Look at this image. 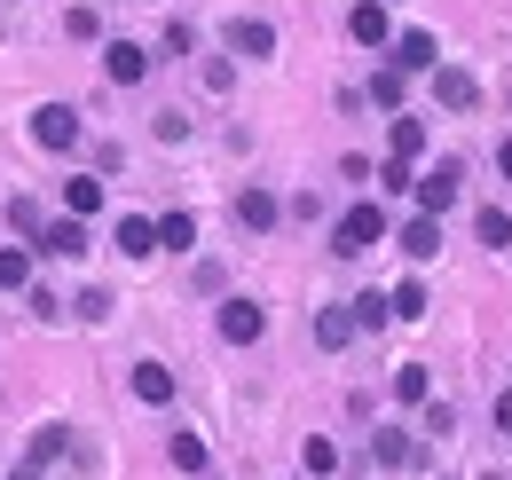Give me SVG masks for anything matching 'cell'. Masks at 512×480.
I'll return each mask as SVG.
<instances>
[{"instance_id":"obj_30","label":"cell","mask_w":512,"mask_h":480,"mask_svg":"<svg viewBox=\"0 0 512 480\" xmlns=\"http://www.w3.org/2000/svg\"><path fill=\"white\" fill-rule=\"evenodd\" d=\"M64 32H71V40H95V32H103V16H95V8H71Z\"/></svg>"},{"instance_id":"obj_22","label":"cell","mask_w":512,"mask_h":480,"mask_svg":"<svg viewBox=\"0 0 512 480\" xmlns=\"http://www.w3.org/2000/svg\"><path fill=\"white\" fill-rule=\"evenodd\" d=\"M386 307H394V315H410V323H418V315H426V284H418V276H410V284H402V292H386Z\"/></svg>"},{"instance_id":"obj_25","label":"cell","mask_w":512,"mask_h":480,"mask_svg":"<svg viewBox=\"0 0 512 480\" xmlns=\"http://www.w3.org/2000/svg\"><path fill=\"white\" fill-rule=\"evenodd\" d=\"M174 465H182V473H205V441H197V433H174Z\"/></svg>"},{"instance_id":"obj_35","label":"cell","mask_w":512,"mask_h":480,"mask_svg":"<svg viewBox=\"0 0 512 480\" xmlns=\"http://www.w3.org/2000/svg\"><path fill=\"white\" fill-rule=\"evenodd\" d=\"M16 480H40V473H16Z\"/></svg>"},{"instance_id":"obj_27","label":"cell","mask_w":512,"mask_h":480,"mask_svg":"<svg viewBox=\"0 0 512 480\" xmlns=\"http://www.w3.org/2000/svg\"><path fill=\"white\" fill-rule=\"evenodd\" d=\"M481 244H489V252H497V244H512V213H497V205H489V213H481Z\"/></svg>"},{"instance_id":"obj_5","label":"cell","mask_w":512,"mask_h":480,"mask_svg":"<svg viewBox=\"0 0 512 480\" xmlns=\"http://www.w3.org/2000/svg\"><path fill=\"white\" fill-rule=\"evenodd\" d=\"M449 205H457V166H434V174L418 181V213H426V221H442Z\"/></svg>"},{"instance_id":"obj_1","label":"cell","mask_w":512,"mask_h":480,"mask_svg":"<svg viewBox=\"0 0 512 480\" xmlns=\"http://www.w3.org/2000/svg\"><path fill=\"white\" fill-rule=\"evenodd\" d=\"M379 237H386V213H379V205H347V213H339V229H331V252H339V260H355V252H371Z\"/></svg>"},{"instance_id":"obj_34","label":"cell","mask_w":512,"mask_h":480,"mask_svg":"<svg viewBox=\"0 0 512 480\" xmlns=\"http://www.w3.org/2000/svg\"><path fill=\"white\" fill-rule=\"evenodd\" d=\"M497 166H505V181H512V142H505V150H497Z\"/></svg>"},{"instance_id":"obj_8","label":"cell","mask_w":512,"mask_h":480,"mask_svg":"<svg viewBox=\"0 0 512 480\" xmlns=\"http://www.w3.org/2000/svg\"><path fill=\"white\" fill-rule=\"evenodd\" d=\"M347 32H355L363 48H394V32H386V0H363V8L347 16Z\"/></svg>"},{"instance_id":"obj_10","label":"cell","mask_w":512,"mask_h":480,"mask_svg":"<svg viewBox=\"0 0 512 480\" xmlns=\"http://www.w3.org/2000/svg\"><path fill=\"white\" fill-rule=\"evenodd\" d=\"M229 48H237V56H276V32H268L260 16H237V24H229Z\"/></svg>"},{"instance_id":"obj_15","label":"cell","mask_w":512,"mask_h":480,"mask_svg":"<svg viewBox=\"0 0 512 480\" xmlns=\"http://www.w3.org/2000/svg\"><path fill=\"white\" fill-rule=\"evenodd\" d=\"M87 213H103V181H64V221H87Z\"/></svg>"},{"instance_id":"obj_17","label":"cell","mask_w":512,"mask_h":480,"mask_svg":"<svg viewBox=\"0 0 512 480\" xmlns=\"http://www.w3.org/2000/svg\"><path fill=\"white\" fill-rule=\"evenodd\" d=\"M276 213H284V205H276L268 189H245V197H237V221H245V229H276Z\"/></svg>"},{"instance_id":"obj_19","label":"cell","mask_w":512,"mask_h":480,"mask_svg":"<svg viewBox=\"0 0 512 480\" xmlns=\"http://www.w3.org/2000/svg\"><path fill=\"white\" fill-rule=\"evenodd\" d=\"M190 244H197L190 213H166V221H158V252H190Z\"/></svg>"},{"instance_id":"obj_32","label":"cell","mask_w":512,"mask_h":480,"mask_svg":"<svg viewBox=\"0 0 512 480\" xmlns=\"http://www.w3.org/2000/svg\"><path fill=\"white\" fill-rule=\"evenodd\" d=\"M79 315H87V323H103V315H111V292H103V284H95V292H79Z\"/></svg>"},{"instance_id":"obj_12","label":"cell","mask_w":512,"mask_h":480,"mask_svg":"<svg viewBox=\"0 0 512 480\" xmlns=\"http://www.w3.org/2000/svg\"><path fill=\"white\" fill-rule=\"evenodd\" d=\"M119 252H127V260H150V252H158V221L127 213V221H119Z\"/></svg>"},{"instance_id":"obj_21","label":"cell","mask_w":512,"mask_h":480,"mask_svg":"<svg viewBox=\"0 0 512 480\" xmlns=\"http://www.w3.org/2000/svg\"><path fill=\"white\" fill-rule=\"evenodd\" d=\"M410 457H418V449H410V433H379V465H386V473H402Z\"/></svg>"},{"instance_id":"obj_14","label":"cell","mask_w":512,"mask_h":480,"mask_svg":"<svg viewBox=\"0 0 512 480\" xmlns=\"http://www.w3.org/2000/svg\"><path fill=\"white\" fill-rule=\"evenodd\" d=\"M418 150H426V119H410V111H394V142H386V158H402V166H410Z\"/></svg>"},{"instance_id":"obj_13","label":"cell","mask_w":512,"mask_h":480,"mask_svg":"<svg viewBox=\"0 0 512 480\" xmlns=\"http://www.w3.org/2000/svg\"><path fill=\"white\" fill-rule=\"evenodd\" d=\"M40 244H48L56 260H79V252H87V221H48V229H40Z\"/></svg>"},{"instance_id":"obj_11","label":"cell","mask_w":512,"mask_h":480,"mask_svg":"<svg viewBox=\"0 0 512 480\" xmlns=\"http://www.w3.org/2000/svg\"><path fill=\"white\" fill-rule=\"evenodd\" d=\"M402 252H410V260H434V252H442V221L410 213V221H402Z\"/></svg>"},{"instance_id":"obj_23","label":"cell","mask_w":512,"mask_h":480,"mask_svg":"<svg viewBox=\"0 0 512 480\" xmlns=\"http://www.w3.org/2000/svg\"><path fill=\"white\" fill-rule=\"evenodd\" d=\"M386 315H394V307H386V292H363V300H355V331H379Z\"/></svg>"},{"instance_id":"obj_28","label":"cell","mask_w":512,"mask_h":480,"mask_svg":"<svg viewBox=\"0 0 512 480\" xmlns=\"http://www.w3.org/2000/svg\"><path fill=\"white\" fill-rule=\"evenodd\" d=\"M394 394H402V402H426V370L402 362V370H394Z\"/></svg>"},{"instance_id":"obj_6","label":"cell","mask_w":512,"mask_h":480,"mask_svg":"<svg viewBox=\"0 0 512 480\" xmlns=\"http://www.w3.org/2000/svg\"><path fill=\"white\" fill-rule=\"evenodd\" d=\"M103 71H111L119 87H134V79L150 71V48H142V40H111V48H103Z\"/></svg>"},{"instance_id":"obj_31","label":"cell","mask_w":512,"mask_h":480,"mask_svg":"<svg viewBox=\"0 0 512 480\" xmlns=\"http://www.w3.org/2000/svg\"><path fill=\"white\" fill-rule=\"evenodd\" d=\"M8 221H16L24 237H40V205H32V197H16V205H8Z\"/></svg>"},{"instance_id":"obj_7","label":"cell","mask_w":512,"mask_h":480,"mask_svg":"<svg viewBox=\"0 0 512 480\" xmlns=\"http://www.w3.org/2000/svg\"><path fill=\"white\" fill-rule=\"evenodd\" d=\"M434 95H442L449 111H473V103H481V79L457 71V63H442V71H434Z\"/></svg>"},{"instance_id":"obj_16","label":"cell","mask_w":512,"mask_h":480,"mask_svg":"<svg viewBox=\"0 0 512 480\" xmlns=\"http://www.w3.org/2000/svg\"><path fill=\"white\" fill-rule=\"evenodd\" d=\"M355 339V307H323L316 315V347H347Z\"/></svg>"},{"instance_id":"obj_4","label":"cell","mask_w":512,"mask_h":480,"mask_svg":"<svg viewBox=\"0 0 512 480\" xmlns=\"http://www.w3.org/2000/svg\"><path fill=\"white\" fill-rule=\"evenodd\" d=\"M394 71H442L434 32H394Z\"/></svg>"},{"instance_id":"obj_33","label":"cell","mask_w":512,"mask_h":480,"mask_svg":"<svg viewBox=\"0 0 512 480\" xmlns=\"http://www.w3.org/2000/svg\"><path fill=\"white\" fill-rule=\"evenodd\" d=\"M497 425H505V433H512V394H497Z\"/></svg>"},{"instance_id":"obj_2","label":"cell","mask_w":512,"mask_h":480,"mask_svg":"<svg viewBox=\"0 0 512 480\" xmlns=\"http://www.w3.org/2000/svg\"><path fill=\"white\" fill-rule=\"evenodd\" d=\"M32 142H40V150H71V142H79V111H71V103H40V111H32Z\"/></svg>"},{"instance_id":"obj_9","label":"cell","mask_w":512,"mask_h":480,"mask_svg":"<svg viewBox=\"0 0 512 480\" xmlns=\"http://www.w3.org/2000/svg\"><path fill=\"white\" fill-rule=\"evenodd\" d=\"M134 402H150V410L174 402V370L166 362H134Z\"/></svg>"},{"instance_id":"obj_20","label":"cell","mask_w":512,"mask_h":480,"mask_svg":"<svg viewBox=\"0 0 512 480\" xmlns=\"http://www.w3.org/2000/svg\"><path fill=\"white\" fill-rule=\"evenodd\" d=\"M0 284H8V292H24V284H32V252H24V244H8V252H0Z\"/></svg>"},{"instance_id":"obj_24","label":"cell","mask_w":512,"mask_h":480,"mask_svg":"<svg viewBox=\"0 0 512 480\" xmlns=\"http://www.w3.org/2000/svg\"><path fill=\"white\" fill-rule=\"evenodd\" d=\"M371 103H386V111H402V71H394V63H386L379 79H371Z\"/></svg>"},{"instance_id":"obj_18","label":"cell","mask_w":512,"mask_h":480,"mask_svg":"<svg viewBox=\"0 0 512 480\" xmlns=\"http://www.w3.org/2000/svg\"><path fill=\"white\" fill-rule=\"evenodd\" d=\"M64 433H71V425H40V433H32V457H24V473L56 465V457H64Z\"/></svg>"},{"instance_id":"obj_26","label":"cell","mask_w":512,"mask_h":480,"mask_svg":"<svg viewBox=\"0 0 512 480\" xmlns=\"http://www.w3.org/2000/svg\"><path fill=\"white\" fill-rule=\"evenodd\" d=\"M300 465H308V473H331V465H339V441H323V433H316V441L300 449Z\"/></svg>"},{"instance_id":"obj_29","label":"cell","mask_w":512,"mask_h":480,"mask_svg":"<svg viewBox=\"0 0 512 480\" xmlns=\"http://www.w3.org/2000/svg\"><path fill=\"white\" fill-rule=\"evenodd\" d=\"M379 189H394V197H402V189H418V174H410L402 158H386V166H379Z\"/></svg>"},{"instance_id":"obj_3","label":"cell","mask_w":512,"mask_h":480,"mask_svg":"<svg viewBox=\"0 0 512 480\" xmlns=\"http://www.w3.org/2000/svg\"><path fill=\"white\" fill-rule=\"evenodd\" d=\"M260 331H268L260 300H221V339H229V347H253Z\"/></svg>"}]
</instances>
